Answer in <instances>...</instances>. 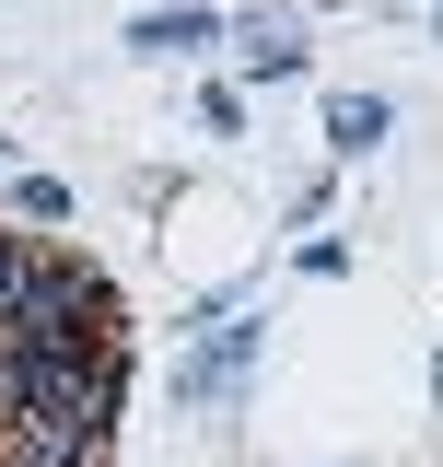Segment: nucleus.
<instances>
[{
  "label": "nucleus",
  "instance_id": "1",
  "mask_svg": "<svg viewBox=\"0 0 443 467\" xmlns=\"http://www.w3.org/2000/svg\"><path fill=\"white\" fill-rule=\"evenodd\" d=\"M257 339H269V327H233V316H222L211 339L175 362V398H199V409H211V398H233V386H245V362H257Z\"/></svg>",
  "mask_w": 443,
  "mask_h": 467
},
{
  "label": "nucleus",
  "instance_id": "2",
  "mask_svg": "<svg viewBox=\"0 0 443 467\" xmlns=\"http://www.w3.org/2000/svg\"><path fill=\"white\" fill-rule=\"evenodd\" d=\"M386 129H397V106H386V94H327V152H338V164H362Z\"/></svg>",
  "mask_w": 443,
  "mask_h": 467
},
{
  "label": "nucleus",
  "instance_id": "3",
  "mask_svg": "<svg viewBox=\"0 0 443 467\" xmlns=\"http://www.w3.org/2000/svg\"><path fill=\"white\" fill-rule=\"evenodd\" d=\"M129 47H152V58H175V47H222V12H199V0L140 12V24H129Z\"/></svg>",
  "mask_w": 443,
  "mask_h": 467
},
{
  "label": "nucleus",
  "instance_id": "4",
  "mask_svg": "<svg viewBox=\"0 0 443 467\" xmlns=\"http://www.w3.org/2000/svg\"><path fill=\"white\" fill-rule=\"evenodd\" d=\"M233 58H245V82H304V36H280V24H233Z\"/></svg>",
  "mask_w": 443,
  "mask_h": 467
},
{
  "label": "nucleus",
  "instance_id": "5",
  "mask_svg": "<svg viewBox=\"0 0 443 467\" xmlns=\"http://www.w3.org/2000/svg\"><path fill=\"white\" fill-rule=\"evenodd\" d=\"M12 223H24V234H58V223H70V187H58V175H12Z\"/></svg>",
  "mask_w": 443,
  "mask_h": 467
},
{
  "label": "nucleus",
  "instance_id": "6",
  "mask_svg": "<svg viewBox=\"0 0 443 467\" xmlns=\"http://www.w3.org/2000/svg\"><path fill=\"white\" fill-rule=\"evenodd\" d=\"M292 269H304V281H338V269H350V245H338V234H304V245H292Z\"/></svg>",
  "mask_w": 443,
  "mask_h": 467
}]
</instances>
